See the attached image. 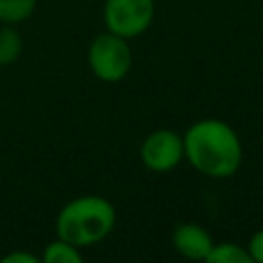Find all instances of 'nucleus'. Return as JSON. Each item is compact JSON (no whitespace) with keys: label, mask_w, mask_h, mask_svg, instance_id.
<instances>
[{"label":"nucleus","mask_w":263,"mask_h":263,"mask_svg":"<svg viewBox=\"0 0 263 263\" xmlns=\"http://www.w3.org/2000/svg\"><path fill=\"white\" fill-rule=\"evenodd\" d=\"M23 53V37L14 25L0 23V66L14 64Z\"/></svg>","instance_id":"1a4fd4ad"},{"label":"nucleus","mask_w":263,"mask_h":263,"mask_svg":"<svg viewBox=\"0 0 263 263\" xmlns=\"http://www.w3.org/2000/svg\"><path fill=\"white\" fill-rule=\"evenodd\" d=\"M247 251L251 255V261H257V263H263V228L257 230L249 242H247Z\"/></svg>","instance_id":"9b49d317"},{"label":"nucleus","mask_w":263,"mask_h":263,"mask_svg":"<svg viewBox=\"0 0 263 263\" xmlns=\"http://www.w3.org/2000/svg\"><path fill=\"white\" fill-rule=\"evenodd\" d=\"M205 263H253V261L247 247L232 240H222L212 245L205 257Z\"/></svg>","instance_id":"0eeeda50"},{"label":"nucleus","mask_w":263,"mask_h":263,"mask_svg":"<svg viewBox=\"0 0 263 263\" xmlns=\"http://www.w3.org/2000/svg\"><path fill=\"white\" fill-rule=\"evenodd\" d=\"M0 261H2V263H39L41 259H39L37 255L29 253V251H10V253H6Z\"/></svg>","instance_id":"f8f14e48"},{"label":"nucleus","mask_w":263,"mask_h":263,"mask_svg":"<svg viewBox=\"0 0 263 263\" xmlns=\"http://www.w3.org/2000/svg\"><path fill=\"white\" fill-rule=\"evenodd\" d=\"M41 259H43V263H82L84 257L76 245L55 236V240L47 242Z\"/></svg>","instance_id":"6e6552de"},{"label":"nucleus","mask_w":263,"mask_h":263,"mask_svg":"<svg viewBox=\"0 0 263 263\" xmlns=\"http://www.w3.org/2000/svg\"><path fill=\"white\" fill-rule=\"evenodd\" d=\"M171 240H173L175 251L189 261H205L214 245L210 232L201 224H195V222H183L175 226Z\"/></svg>","instance_id":"423d86ee"},{"label":"nucleus","mask_w":263,"mask_h":263,"mask_svg":"<svg viewBox=\"0 0 263 263\" xmlns=\"http://www.w3.org/2000/svg\"><path fill=\"white\" fill-rule=\"evenodd\" d=\"M187 162L210 179L232 177L242 162V144L232 125L222 119H199L183 134Z\"/></svg>","instance_id":"f257e3e1"},{"label":"nucleus","mask_w":263,"mask_h":263,"mask_svg":"<svg viewBox=\"0 0 263 263\" xmlns=\"http://www.w3.org/2000/svg\"><path fill=\"white\" fill-rule=\"evenodd\" d=\"M154 12V0H105L103 23L107 31L129 41L150 29Z\"/></svg>","instance_id":"20e7f679"},{"label":"nucleus","mask_w":263,"mask_h":263,"mask_svg":"<svg viewBox=\"0 0 263 263\" xmlns=\"http://www.w3.org/2000/svg\"><path fill=\"white\" fill-rule=\"evenodd\" d=\"M88 68L103 82H119L132 68V49L127 39L105 31L99 33L88 45Z\"/></svg>","instance_id":"7ed1b4c3"},{"label":"nucleus","mask_w":263,"mask_h":263,"mask_svg":"<svg viewBox=\"0 0 263 263\" xmlns=\"http://www.w3.org/2000/svg\"><path fill=\"white\" fill-rule=\"evenodd\" d=\"M37 8V0H0V23L18 25L27 21Z\"/></svg>","instance_id":"9d476101"},{"label":"nucleus","mask_w":263,"mask_h":263,"mask_svg":"<svg viewBox=\"0 0 263 263\" xmlns=\"http://www.w3.org/2000/svg\"><path fill=\"white\" fill-rule=\"evenodd\" d=\"M117 214L113 203L103 195H80L64 203L55 216V236L76 245L92 247L107 238L115 228Z\"/></svg>","instance_id":"f03ea898"},{"label":"nucleus","mask_w":263,"mask_h":263,"mask_svg":"<svg viewBox=\"0 0 263 263\" xmlns=\"http://www.w3.org/2000/svg\"><path fill=\"white\" fill-rule=\"evenodd\" d=\"M183 158V136L166 127L150 132L140 146V160L152 173H168L177 168Z\"/></svg>","instance_id":"39448f33"}]
</instances>
